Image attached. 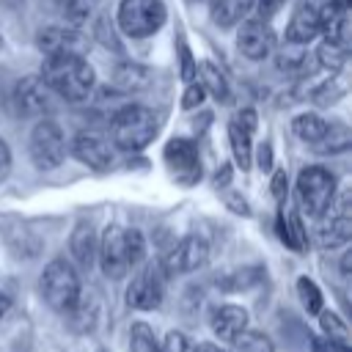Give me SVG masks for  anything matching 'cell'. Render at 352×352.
<instances>
[{"mask_svg":"<svg viewBox=\"0 0 352 352\" xmlns=\"http://www.w3.org/2000/svg\"><path fill=\"white\" fill-rule=\"evenodd\" d=\"M204 85H198V82H190L187 88H184V94H182V107L184 110H192V107H198L201 102H204Z\"/></svg>","mask_w":352,"mask_h":352,"instance_id":"8d00e7d4","label":"cell"},{"mask_svg":"<svg viewBox=\"0 0 352 352\" xmlns=\"http://www.w3.org/2000/svg\"><path fill=\"white\" fill-rule=\"evenodd\" d=\"M258 280H261V267H245V270H234V272L217 278V286L226 292H239V289H250Z\"/></svg>","mask_w":352,"mask_h":352,"instance_id":"f546056e","label":"cell"},{"mask_svg":"<svg viewBox=\"0 0 352 352\" xmlns=\"http://www.w3.org/2000/svg\"><path fill=\"white\" fill-rule=\"evenodd\" d=\"M192 352H226V349H220L217 344H209V341H204V344H198Z\"/></svg>","mask_w":352,"mask_h":352,"instance_id":"c3c4849f","label":"cell"},{"mask_svg":"<svg viewBox=\"0 0 352 352\" xmlns=\"http://www.w3.org/2000/svg\"><path fill=\"white\" fill-rule=\"evenodd\" d=\"M311 146H314L316 154H341L352 146V129L344 121H333V124H327L322 138L314 140Z\"/></svg>","mask_w":352,"mask_h":352,"instance_id":"7402d4cb","label":"cell"},{"mask_svg":"<svg viewBox=\"0 0 352 352\" xmlns=\"http://www.w3.org/2000/svg\"><path fill=\"white\" fill-rule=\"evenodd\" d=\"M162 294H165L162 267L160 264H148L132 278V283L126 289V302L135 311H154V308L162 305Z\"/></svg>","mask_w":352,"mask_h":352,"instance_id":"ba28073f","label":"cell"},{"mask_svg":"<svg viewBox=\"0 0 352 352\" xmlns=\"http://www.w3.org/2000/svg\"><path fill=\"white\" fill-rule=\"evenodd\" d=\"M72 154H74L82 165L94 168V170H107V168L113 165V146L107 143V138H102L99 132H91V129L74 135V140H72Z\"/></svg>","mask_w":352,"mask_h":352,"instance_id":"5bb4252c","label":"cell"},{"mask_svg":"<svg viewBox=\"0 0 352 352\" xmlns=\"http://www.w3.org/2000/svg\"><path fill=\"white\" fill-rule=\"evenodd\" d=\"M349 270H352V253H344L341 256V272L349 275Z\"/></svg>","mask_w":352,"mask_h":352,"instance_id":"681fc988","label":"cell"},{"mask_svg":"<svg viewBox=\"0 0 352 352\" xmlns=\"http://www.w3.org/2000/svg\"><path fill=\"white\" fill-rule=\"evenodd\" d=\"M292 129H294V135H297L300 140L314 143V140H319L322 132L327 129V121H324L322 116H316V113H300V116L292 121Z\"/></svg>","mask_w":352,"mask_h":352,"instance_id":"83f0119b","label":"cell"},{"mask_svg":"<svg viewBox=\"0 0 352 352\" xmlns=\"http://www.w3.org/2000/svg\"><path fill=\"white\" fill-rule=\"evenodd\" d=\"M41 297L47 300V305L58 314H66L77 297H80V275L74 272V267L66 261V258H52L44 272H41Z\"/></svg>","mask_w":352,"mask_h":352,"instance_id":"3957f363","label":"cell"},{"mask_svg":"<svg viewBox=\"0 0 352 352\" xmlns=\"http://www.w3.org/2000/svg\"><path fill=\"white\" fill-rule=\"evenodd\" d=\"M319 324H322V333L327 336V341H341V344H349V327L346 322L333 314V311H319Z\"/></svg>","mask_w":352,"mask_h":352,"instance_id":"d6a6232c","label":"cell"},{"mask_svg":"<svg viewBox=\"0 0 352 352\" xmlns=\"http://www.w3.org/2000/svg\"><path fill=\"white\" fill-rule=\"evenodd\" d=\"M322 6H324V0H300L286 25V41H292V44L314 41L319 36V25H322Z\"/></svg>","mask_w":352,"mask_h":352,"instance_id":"4fadbf2b","label":"cell"},{"mask_svg":"<svg viewBox=\"0 0 352 352\" xmlns=\"http://www.w3.org/2000/svg\"><path fill=\"white\" fill-rule=\"evenodd\" d=\"M110 82H113V88L121 91V94H138V91H146V88L151 85V72H148L143 63L121 60V63L113 66Z\"/></svg>","mask_w":352,"mask_h":352,"instance_id":"d6986e66","label":"cell"},{"mask_svg":"<svg viewBox=\"0 0 352 352\" xmlns=\"http://www.w3.org/2000/svg\"><path fill=\"white\" fill-rule=\"evenodd\" d=\"M36 47L44 52V55H55V52H74V55H82L85 47H88V38L74 28H60V25H52V28H41L38 36H36Z\"/></svg>","mask_w":352,"mask_h":352,"instance_id":"9a60e30c","label":"cell"},{"mask_svg":"<svg viewBox=\"0 0 352 352\" xmlns=\"http://www.w3.org/2000/svg\"><path fill=\"white\" fill-rule=\"evenodd\" d=\"M94 33H96V38H99L104 47H110V50L121 52V44H118V38L113 36V25H110L107 19H99V22H96V28H94Z\"/></svg>","mask_w":352,"mask_h":352,"instance_id":"d590c367","label":"cell"},{"mask_svg":"<svg viewBox=\"0 0 352 352\" xmlns=\"http://www.w3.org/2000/svg\"><path fill=\"white\" fill-rule=\"evenodd\" d=\"M129 349L132 352H162L154 330L146 322H135L129 327Z\"/></svg>","mask_w":352,"mask_h":352,"instance_id":"1f68e13d","label":"cell"},{"mask_svg":"<svg viewBox=\"0 0 352 352\" xmlns=\"http://www.w3.org/2000/svg\"><path fill=\"white\" fill-rule=\"evenodd\" d=\"M236 50L248 60H261L275 50V33L267 19H245L236 33Z\"/></svg>","mask_w":352,"mask_h":352,"instance_id":"8fae6325","label":"cell"},{"mask_svg":"<svg viewBox=\"0 0 352 352\" xmlns=\"http://www.w3.org/2000/svg\"><path fill=\"white\" fill-rule=\"evenodd\" d=\"M324 217V214H322ZM352 236V217H349V195L341 198L338 204V212H333L330 217H324L319 226H316V245L319 248H338V245H346Z\"/></svg>","mask_w":352,"mask_h":352,"instance_id":"2e32d148","label":"cell"},{"mask_svg":"<svg viewBox=\"0 0 352 352\" xmlns=\"http://www.w3.org/2000/svg\"><path fill=\"white\" fill-rule=\"evenodd\" d=\"M14 99H16L19 113H25L30 118H44L55 110V94L50 91V85L38 74L22 77L14 88Z\"/></svg>","mask_w":352,"mask_h":352,"instance_id":"9c48e42d","label":"cell"},{"mask_svg":"<svg viewBox=\"0 0 352 352\" xmlns=\"http://www.w3.org/2000/svg\"><path fill=\"white\" fill-rule=\"evenodd\" d=\"M278 234H280V239L292 248V250H297V253H302L305 248H308V231H305V226H302V220H300V214H278Z\"/></svg>","mask_w":352,"mask_h":352,"instance_id":"cb8c5ba5","label":"cell"},{"mask_svg":"<svg viewBox=\"0 0 352 352\" xmlns=\"http://www.w3.org/2000/svg\"><path fill=\"white\" fill-rule=\"evenodd\" d=\"M206 258H209V245H206V239L198 236V234H187V236H182V239L165 253V258H162L160 267H162L168 275H184V272L201 270V267L206 264Z\"/></svg>","mask_w":352,"mask_h":352,"instance_id":"52a82bcc","label":"cell"},{"mask_svg":"<svg viewBox=\"0 0 352 352\" xmlns=\"http://www.w3.org/2000/svg\"><path fill=\"white\" fill-rule=\"evenodd\" d=\"M297 294H300V302H302V308L308 314H319L324 308V297H322L319 286L311 278H305V275L297 280Z\"/></svg>","mask_w":352,"mask_h":352,"instance_id":"836d02e7","label":"cell"},{"mask_svg":"<svg viewBox=\"0 0 352 352\" xmlns=\"http://www.w3.org/2000/svg\"><path fill=\"white\" fill-rule=\"evenodd\" d=\"M212 333L220 338V341H234L242 330H248V311L242 305H234V302H226V305H217L212 311Z\"/></svg>","mask_w":352,"mask_h":352,"instance_id":"ac0fdd59","label":"cell"},{"mask_svg":"<svg viewBox=\"0 0 352 352\" xmlns=\"http://www.w3.org/2000/svg\"><path fill=\"white\" fill-rule=\"evenodd\" d=\"M96 248H99V239H96V231L91 223H77L72 236H69V250H72V258L82 267V270H91L94 261H96Z\"/></svg>","mask_w":352,"mask_h":352,"instance_id":"ffe728a7","label":"cell"},{"mask_svg":"<svg viewBox=\"0 0 352 352\" xmlns=\"http://www.w3.org/2000/svg\"><path fill=\"white\" fill-rule=\"evenodd\" d=\"M311 352H349V344L327 341V338H311Z\"/></svg>","mask_w":352,"mask_h":352,"instance_id":"f35d334b","label":"cell"},{"mask_svg":"<svg viewBox=\"0 0 352 352\" xmlns=\"http://www.w3.org/2000/svg\"><path fill=\"white\" fill-rule=\"evenodd\" d=\"M11 305H14V297H11L6 289H0V319H3V316L11 311Z\"/></svg>","mask_w":352,"mask_h":352,"instance_id":"7dc6e473","label":"cell"},{"mask_svg":"<svg viewBox=\"0 0 352 352\" xmlns=\"http://www.w3.org/2000/svg\"><path fill=\"white\" fill-rule=\"evenodd\" d=\"M338 94H341V88H338L336 82H333V85H330V82H324L322 88H316V91H314V102H316V104H330V102H336V96H338Z\"/></svg>","mask_w":352,"mask_h":352,"instance_id":"ab89813d","label":"cell"},{"mask_svg":"<svg viewBox=\"0 0 352 352\" xmlns=\"http://www.w3.org/2000/svg\"><path fill=\"white\" fill-rule=\"evenodd\" d=\"M96 258H99V267L107 278L118 280L129 272V261H126V248H124V228L118 226H110L96 248Z\"/></svg>","mask_w":352,"mask_h":352,"instance_id":"7c38bea8","label":"cell"},{"mask_svg":"<svg viewBox=\"0 0 352 352\" xmlns=\"http://www.w3.org/2000/svg\"><path fill=\"white\" fill-rule=\"evenodd\" d=\"M319 33H324L327 41H336L341 47L349 44V0H324Z\"/></svg>","mask_w":352,"mask_h":352,"instance_id":"e0dca14e","label":"cell"},{"mask_svg":"<svg viewBox=\"0 0 352 352\" xmlns=\"http://www.w3.org/2000/svg\"><path fill=\"white\" fill-rule=\"evenodd\" d=\"M28 148H30V160L38 170H55L63 157H66V138H63V129L50 121V118H41L33 129H30V138H28Z\"/></svg>","mask_w":352,"mask_h":352,"instance_id":"8992f818","label":"cell"},{"mask_svg":"<svg viewBox=\"0 0 352 352\" xmlns=\"http://www.w3.org/2000/svg\"><path fill=\"white\" fill-rule=\"evenodd\" d=\"M283 3H286V0H256L253 6L258 8V19H272V16L280 11Z\"/></svg>","mask_w":352,"mask_h":352,"instance_id":"b9f144b4","label":"cell"},{"mask_svg":"<svg viewBox=\"0 0 352 352\" xmlns=\"http://www.w3.org/2000/svg\"><path fill=\"white\" fill-rule=\"evenodd\" d=\"M38 77L50 85V91L66 102H82L94 91V66L74 52H55L47 55L41 63Z\"/></svg>","mask_w":352,"mask_h":352,"instance_id":"6da1fadb","label":"cell"},{"mask_svg":"<svg viewBox=\"0 0 352 352\" xmlns=\"http://www.w3.org/2000/svg\"><path fill=\"white\" fill-rule=\"evenodd\" d=\"M124 248H126V261L129 270L138 267L146 258V236L138 228H124Z\"/></svg>","mask_w":352,"mask_h":352,"instance_id":"e575fe53","label":"cell"},{"mask_svg":"<svg viewBox=\"0 0 352 352\" xmlns=\"http://www.w3.org/2000/svg\"><path fill=\"white\" fill-rule=\"evenodd\" d=\"M168 8L162 0H121L118 28L132 38H146L165 25Z\"/></svg>","mask_w":352,"mask_h":352,"instance_id":"5b68a950","label":"cell"},{"mask_svg":"<svg viewBox=\"0 0 352 352\" xmlns=\"http://www.w3.org/2000/svg\"><path fill=\"white\" fill-rule=\"evenodd\" d=\"M305 66H308V50H305V44L286 41L280 47V52H278V69L280 72H289V74H300Z\"/></svg>","mask_w":352,"mask_h":352,"instance_id":"4316f807","label":"cell"},{"mask_svg":"<svg viewBox=\"0 0 352 352\" xmlns=\"http://www.w3.org/2000/svg\"><path fill=\"white\" fill-rule=\"evenodd\" d=\"M157 135V116L143 104H124L110 118V138L124 151L146 148Z\"/></svg>","mask_w":352,"mask_h":352,"instance_id":"7a4b0ae2","label":"cell"},{"mask_svg":"<svg viewBox=\"0 0 352 352\" xmlns=\"http://www.w3.org/2000/svg\"><path fill=\"white\" fill-rule=\"evenodd\" d=\"M250 135L245 126H239L236 121L228 124V140H231V151H234V160L242 170L250 168V160H253V151H250Z\"/></svg>","mask_w":352,"mask_h":352,"instance_id":"484cf974","label":"cell"},{"mask_svg":"<svg viewBox=\"0 0 352 352\" xmlns=\"http://www.w3.org/2000/svg\"><path fill=\"white\" fill-rule=\"evenodd\" d=\"M162 349H165V352H187L190 344H187L184 333H168V338L162 341Z\"/></svg>","mask_w":352,"mask_h":352,"instance_id":"60d3db41","label":"cell"},{"mask_svg":"<svg viewBox=\"0 0 352 352\" xmlns=\"http://www.w3.org/2000/svg\"><path fill=\"white\" fill-rule=\"evenodd\" d=\"M66 3H69V0H47V6H52L55 11H60V8L66 6Z\"/></svg>","mask_w":352,"mask_h":352,"instance_id":"f907efd6","label":"cell"},{"mask_svg":"<svg viewBox=\"0 0 352 352\" xmlns=\"http://www.w3.org/2000/svg\"><path fill=\"white\" fill-rule=\"evenodd\" d=\"M286 192H289V176H286V170H275V176H272V195H275V201L283 204L286 201Z\"/></svg>","mask_w":352,"mask_h":352,"instance_id":"74e56055","label":"cell"},{"mask_svg":"<svg viewBox=\"0 0 352 352\" xmlns=\"http://www.w3.org/2000/svg\"><path fill=\"white\" fill-rule=\"evenodd\" d=\"M258 168L261 170L272 168V148H270V143H261V148H258Z\"/></svg>","mask_w":352,"mask_h":352,"instance_id":"bcb514c9","label":"cell"},{"mask_svg":"<svg viewBox=\"0 0 352 352\" xmlns=\"http://www.w3.org/2000/svg\"><path fill=\"white\" fill-rule=\"evenodd\" d=\"M201 82H204V91H209L217 102H231L228 80L223 77V72H220L214 63H209V60L201 63Z\"/></svg>","mask_w":352,"mask_h":352,"instance_id":"d4e9b609","label":"cell"},{"mask_svg":"<svg viewBox=\"0 0 352 352\" xmlns=\"http://www.w3.org/2000/svg\"><path fill=\"white\" fill-rule=\"evenodd\" d=\"M195 74H198V66L192 63V55H190V50L182 44V77H184L187 82H192V80H195Z\"/></svg>","mask_w":352,"mask_h":352,"instance_id":"ee69618b","label":"cell"},{"mask_svg":"<svg viewBox=\"0 0 352 352\" xmlns=\"http://www.w3.org/2000/svg\"><path fill=\"white\" fill-rule=\"evenodd\" d=\"M8 173H11V148H8V143L0 138V184L8 179Z\"/></svg>","mask_w":352,"mask_h":352,"instance_id":"f6af8a7d","label":"cell"},{"mask_svg":"<svg viewBox=\"0 0 352 352\" xmlns=\"http://www.w3.org/2000/svg\"><path fill=\"white\" fill-rule=\"evenodd\" d=\"M336 198V176L322 165H308L297 176V201L308 217H322Z\"/></svg>","mask_w":352,"mask_h":352,"instance_id":"277c9868","label":"cell"},{"mask_svg":"<svg viewBox=\"0 0 352 352\" xmlns=\"http://www.w3.org/2000/svg\"><path fill=\"white\" fill-rule=\"evenodd\" d=\"M66 322H69V327L74 333H91L96 327V322H99V300H96V294L94 292H88V294L80 292L77 302L66 311Z\"/></svg>","mask_w":352,"mask_h":352,"instance_id":"44dd1931","label":"cell"},{"mask_svg":"<svg viewBox=\"0 0 352 352\" xmlns=\"http://www.w3.org/2000/svg\"><path fill=\"white\" fill-rule=\"evenodd\" d=\"M168 168L176 173V179L182 184H192L201 179V160H198V148L192 140L187 138H173L168 140L165 151H162Z\"/></svg>","mask_w":352,"mask_h":352,"instance_id":"30bf717a","label":"cell"},{"mask_svg":"<svg viewBox=\"0 0 352 352\" xmlns=\"http://www.w3.org/2000/svg\"><path fill=\"white\" fill-rule=\"evenodd\" d=\"M231 344H234L231 352H275L270 336H264L258 330H242Z\"/></svg>","mask_w":352,"mask_h":352,"instance_id":"4dcf8cb0","label":"cell"},{"mask_svg":"<svg viewBox=\"0 0 352 352\" xmlns=\"http://www.w3.org/2000/svg\"><path fill=\"white\" fill-rule=\"evenodd\" d=\"M256 0H212V22L217 28H234L248 16Z\"/></svg>","mask_w":352,"mask_h":352,"instance_id":"603a6c76","label":"cell"},{"mask_svg":"<svg viewBox=\"0 0 352 352\" xmlns=\"http://www.w3.org/2000/svg\"><path fill=\"white\" fill-rule=\"evenodd\" d=\"M234 121H236L239 126H245L248 132H256V126H258V116H256V110H253V107L239 110V113L234 116Z\"/></svg>","mask_w":352,"mask_h":352,"instance_id":"7bdbcfd3","label":"cell"},{"mask_svg":"<svg viewBox=\"0 0 352 352\" xmlns=\"http://www.w3.org/2000/svg\"><path fill=\"white\" fill-rule=\"evenodd\" d=\"M316 63H319L322 69H327L330 74L341 72L344 63H346V47H341V44H336V41H322L319 50H316Z\"/></svg>","mask_w":352,"mask_h":352,"instance_id":"f1b7e54d","label":"cell"}]
</instances>
